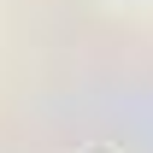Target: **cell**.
<instances>
[{"instance_id": "6da1fadb", "label": "cell", "mask_w": 153, "mask_h": 153, "mask_svg": "<svg viewBox=\"0 0 153 153\" xmlns=\"http://www.w3.org/2000/svg\"><path fill=\"white\" fill-rule=\"evenodd\" d=\"M82 153H112V147H82Z\"/></svg>"}]
</instances>
